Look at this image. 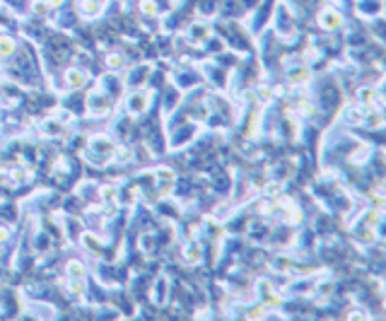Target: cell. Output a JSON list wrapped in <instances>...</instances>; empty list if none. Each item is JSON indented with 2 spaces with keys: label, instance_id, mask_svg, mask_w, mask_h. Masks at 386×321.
Instances as JSON below:
<instances>
[{
  "label": "cell",
  "instance_id": "obj_1",
  "mask_svg": "<svg viewBox=\"0 0 386 321\" xmlns=\"http://www.w3.org/2000/svg\"><path fill=\"white\" fill-rule=\"evenodd\" d=\"M97 12H99V2H97V0H85V2H82V15L92 17V15H97Z\"/></svg>",
  "mask_w": 386,
  "mask_h": 321
},
{
  "label": "cell",
  "instance_id": "obj_2",
  "mask_svg": "<svg viewBox=\"0 0 386 321\" xmlns=\"http://www.w3.org/2000/svg\"><path fill=\"white\" fill-rule=\"evenodd\" d=\"M68 82H70V87H80V85L85 82V75L77 72V70H70V72H68Z\"/></svg>",
  "mask_w": 386,
  "mask_h": 321
},
{
  "label": "cell",
  "instance_id": "obj_3",
  "mask_svg": "<svg viewBox=\"0 0 386 321\" xmlns=\"http://www.w3.org/2000/svg\"><path fill=\"white\" fill-rule=\"evenodd\" d=\"M360 10H362V12L374 15V12H379V2H377V0H369V2H367V0H362V2H360Z\"/></svg>",
  "mask_w": 386,
  "mask_h": 321
},
{
  "label": "cell",
  "instance_id": "obj_4",
  "mask_svg": "<svg viewBox=\"0 0 386 321\" xmlns=\"http://www.w3.org/2000/svg\"><path fill=\"white\" fill-rule=\"evenodd\" d=\"M338 22H340V17H338L335 12H331V15L326 12V15H321V24H323V27H328V24H338Z\"/></svg>",
  "mask_w": 386,
  "mask_h": 321
},
{
  "label": "cell",
  "instance_id": "obj_5",
  "mask_svg": "<svg viewBox=\"0 0 386 321\" xmlns=\"http://www.w3.org/2000/svg\"><path fill=\"white\" fill-rule=\"evenodd\" d=\"M12 54V41L10 39H0V56H7Z\"/></svg>",
  "mask_w": 386,
  "mask_h": 321
},
{
  "label": "cell",
  "instance_id": "obj_6",
  "mask_svg": "<svg viewBox=\"0 0 386 321\" xmlns=\"http://www.w3.org/2000/svg\"><path fill=\"white\" fill-rule=\"evenodd\" d=\"M142 12H145V15H155V12H157V5H155L152 0H145V2H142Z\"/></svg>",
  "mask_w": 386,
  "mask_h": 321
},
{
  "label": "cell",
  "instance_id": "obj_7",
  "mask_svg": "<svg viewBox=\"0 0 386 321\" xmlns=\"http://www.w3.org/2000/svg\"><path fill=\"white\" fill-rule=\"evenodd\" d=\"M186 256H189V261H198V256H200V249H198V247H189Z\"/></svg>",
  "mask_w": 386,
  "mask_h": 321
},
{
  "label": "cell",
  "instance_id": "obj_8",
  "mask_svg": "<svg viewBox=\"0 0 386 321\" xmlns=\"http://www.w3.org/2000/svg\"><path fill=\"white\" fill-rule=\"evenodd\" d=\"M5 237H7V230H5V227H2V230H0V242H2V239H5Z\"/></svg>",
  "mask_w": 386,
  "mask_h": 321
},
{
  "label": "cell",
  "instance_id": "obj_9",
  "mask_svg": "<svg viewBox=\"0 0 386 321\" xmlns=\"http://www.w3.org/2000/svg\"><path fill=\"white\" fill-rule=\"evenodd\" d=\"M49 2H51V5H58V2H61V0H49Z\"/></svg>",
  "mask_w": 386,
  "mask_h": 321
}]
</instances>
